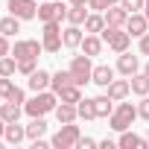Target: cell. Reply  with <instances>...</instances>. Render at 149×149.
<instances>
[{
	"mask_svg": "<svg viewBox=\"0 0 149 149\" xmlns=\"http://www.w3.org/2000/svg\"><path fill=\"white\" fill-rule=\"evenodd\" d=\"M58 105V94L56 91H38L29 102H24V111L29 117H47L50 111H56Z\"/></svg>",
	"mask_w": 149,
	"mask_h": 149,
	"instance_id": "obj_1",
	"label": "cell"
},
{
	"mask_svg": "<svg viewBox=\"0 0 149 149\" xmlns=\"http://www.w3.org/2000/svg\"><path fill=\"white\" fill-rule=\"evenodd\" d=\"M134 120H137V105H134V102L120 100V102L114 105L111 117H108V126H111L114 132H126V129H132V123H134Z\"/></svg>",
	"mask_w": 149,
	"mask_h": 149,
	"instance_id": "obj_2",
	"label": "cell"
},
{
	"mask_svg": "<svg viewBox=\"0 0 149 149\" xmlns=\"http://www.w3.org/2000/svg\"><path fill=\"white\" fill-rule=\"evenodd\" d=\"M79 137H82V129L76 126V120L73 123H61L58 132L50 137V146H56V149H76Z\"/></svg>",
	"mask_w": 149,
	"mask_h": 149,
	"instance_id": "obj_3",
	"label": "cell"
},
{
	"mask_svg": "<svg viewBox=\"0 0 149 149\" xmlns=\"http://www.w3.org/2000/svg\"><path fill=\"white\" fill-rule=\"evenodd\" d=\"M100 35H102V41H105L117 56H120V53H126V50H129V44H132V35L126 32V26H105Z\"/></svg>",
	"mask_w": 149,
	"mask_h": 149,
	"instance_id": "obj_4",
	"label": "cell"
},
{
	"mask_svg": "<svg viewBox=\"0 0 149 149\" xmlns=\"http://www.w3.org/2000/svg\"><path fill=\"white\" fill-rule=\"evenodd\" d=\"M41 44H44V53H58L64 47V41H61V21H47L44 24Z\"/></svg>",
	"mask_w": 149,
	"mask_h": 149,
	"instance_id": "obj_5",
	"label": "cell"
},
{
	"mask_svg": "<svg viewBox=\"0 0 149 149\" xmlns=\"http://www.w3.org/2000/svg\"><path fill=\"white\" fill-rule=\"evenodd\" d=\"M70 73H73V82H76L79 88L82 85H88L91 82V73H94V64H91V56H73L70 58V67H67Z\"/></svg>",
	"mask_w": 149,
	"mask_h": 149,
	"instance_id": "obj_6",
	"label": "cell"
},
{
	"mask_svg": "<svg viewBox=\"0 0 149 149\" xmlns=\"http://www.w3.org/2000/svg\"><path fill=\"white\" fill-rule=\"evenodd\" d=\"M41 53H44V44L35 41V38H21V41H15V47H12V56H15L18 61H24V58H38Z\"/></svg>",
	"mask_w": 149,
	"mask_h": 149,
	"instance_id": "obj_7",
	"label": "cell"
},
{
	"mask_svg": "<svg viewBox=\"0 0 149 149\" xmlns=\"http://www.w3.org/2000/svg\"><path fill=\"white\" fill-rule=\"evenodd\" d=\"M38 21L47 24V21H67V6L58 3V0H47V3L38 6Z\"/></svg>",
	"mask_w": 149,
	"mask_h": 149,
	"instance_id": "obj_8",
	"label": "cell"
},
{
	"mask_svg": "<svg viewBox=\"0 0 149 149\" xmlns=\"http://www.w3.org/2000/svg\"><path fill=\"white\" fill-rule=\"evenodd\" d=\"M6 9H9V15H15V18H21V21L38 18V3H35V0H9Z\"/></svg>",
	"mask_w": 149,
	"mask_h": 149,
	"instance_id": "obj_9",
	"label": "cell"
},
{
	"mask_svg": "<svg viewBox=\"0 0 149 149\" xmlns=\"http://www.w3.org/2000/svg\"><path fill=\"white\" fill-rule=\"evenodd\" d=\"M126 32H129L132 38L146 35V32H149V18H146L143 12H132V15H129V21H126Z\"/></svg>",
	"mask_w": 149,
	"mask_h": 149,
	"instance_id": "obj_10",
	"label": "cell"
},
{
	"mask_svg": "<svg viewBox=\"0 0 149 149\" xmlns=\"http://www.w3.org/2000/svg\"><path fill=\"white\" fill-rule=\"evenodd\" d=\"M117 146H120V149H146V146H149V140H146V137H140V134H134L132 129H126V132H120Z\"/></svg>",
	"mask_w": 149,
	"mask_h": 149,
	"instance_id": "obj_11",
	"label": "cell"
},
{
	"mask_svg": "<svg viewBox=\"0 0 149 149\" xmlns=\"http://www.w3.org/2000/svg\"><path fill=\"white\" fill-rule=\"evenodd\" d=\"M117 70L123 73V76H134V73L140 70V58H137V56H132V53L126 50V53H120V56H117Z\"/></svg>",
	"mask_w": 149,
	"mask_h": 149,
	"instance_id": "obj_12",
	"label": "cell"
},
{
	"mask_svg": "<svg viewBox=\"0 0 149 149\" xmlns=\"http://www.w3.org/2000/svg\"><path fill=\"white\" fill-rule=\"evenodd\" d=\"M102 18H105V26H126L129 12H126L120 3H114V6H108V9L102 12Z\"/></svg>",
	"mask_w": 149,
	"mask_h": 149,
	"instance_id": "obj_13",
	"label": "cell"
},
{
	"mask_svg": "<svg viewBox=\"0 0 149 149\" xmlns=\"http://www.w3.org/2000/svg\"><path fill=\"white\" fill-rule=\"evenodd\" d=\"M50 82H53V73H47V70H35L32 76H26V85H29V91H50Z\"/></svg>",
	"mask_w": 149,
	"mask_h": 149,
	"instance_id": "obj_14",
	"label": "cell"
},
{
	"mask_svg": "<svg viewBox=\"0 0 149 149\" xmlns=\"http://www.w3.org/2000/svg\"><path fill=\"white\" fill-rule=\"evenodd\" d=\"M105 94L114 100V102H120V100H126L129 94H132V82H129V76L126 79H114L108 88H105Z\"/></svg>",
	"mask_w": 149,
	"mask_h": 149,
	"instance_id": "obj_15",
	"label": "cell"
},
{
	"mask_svg": "<svg viewBox=\"0 0 149 149\" xmlns=\"http://www.w3.org/2000/svg\"><path fill=\"white\" fill-rule=\"evenodd\" d=\"M102 44H105V41H102V35H94V32H88V35L82 38L79 50H82L85 56H91V58H94V56H100V53H102Z\"/></svg>",
	"mask_w": 149,
	"mask_h": 149,
	"instance_id": "obj_16",
	"label": "cell"
},
{
	"mask_svg": "<svg viewBox=\"0 0 149 149\" xmlns=\"http://www.w3.org/2000/svg\"><path fill=\"white\" fill-rule=\"evenodd\" d=\"M82 26H76V24H70V26H64L61 29V41H64V47L67 50H76L79 44H82Z\"/></svg>",
	"mask_w": 149,
	"mask_h": 149,
	"instance_id": "obj_17",
	"label": "cell"
},
{
	"mask_svg": "<svg viewBox=\"0 0 149 149\" xmlns=\"http://www.w3.org/2000/svg\"><path fill=\"white\" fill-rule=\"evenodd\" d=\"M91 82L100 85V88H108V85L114 82V67H108V64H97L94 73H91Z\"/></svg>",
	"mask_w": 149,
	"mask_h": 149,
	"instance_id": "obj_18",
	"label": "cell"
},
{
	"mask_svg": "<svg viewBox=\"0 0 149 149\" xmlns=\"http://www.w3.org/2000/svg\"><path fill=\"white\" fill-rule=\"evenodd\" d=\"M56 120L58 123H73V120H79V111H76V102H61L56 105Z\"/></svg>",
	"mask_w": 149,
	"mask_h": 149,
	"instance_id": "obj_19",
	"label": "cell"
},
{
	"mask_svg": "<svg viewBox=\"0 0 149 149\" xmlns=\"http://www.w3.org/2000/svg\"><path fill=\"white\" fill-rule=\"evenodd\" d=\"M21 114H24V105H21V102H12V100H3V102H0V117H3L6 123L21 120Z\"/></svg>",
	"mask_w": 149,
	"mask_h": 149,
	"instance_id": "obj_20",
	"label": "cell"
},
{
	"mask_svg": "<svg viewBox=\"0 0 149 149\" xmlns=\"http://www.w3.org/2000/svg\"><path fill=\"white\" fill-rule=\"evenodd\" d=\"M24 137H26V126H21L18 120H15V123H6V134H3V140H6V143L18 146Z\"/></svg>",
	"mask_w": 149,
	"mask_h": 149,
	"instance_id": "obj_21",
	"label": "cell"
},
{
	"mask_svg": "<svg viewBox=\"0 0 149 149\" xmlns=\"http://www.w3.org/2000/svg\"><path fill=\"white\" fill-rule=\"evenodd\" d=\"M129 82H132V94H137V97H146L149 94V76L143 70H137L134 76H129Z\"/></svg>",
	"mask_w": 149,
	"mask_h": 149,
	"instance_id": "obj_22",
	"label": "cell"
},
{
	"mask_svg": "<svg viewBox=\"0 0 149 149\" xmlns=\"http://www.w3.org/2000/svg\"><path fill=\"white\" fill-rule=\"evenodd\" d=\"M67 85H76V82H73V73L70 70H56L53 73V82H50V91H61V88H67Z\"/></svg>",
	"mask_w": 149,
	"mask_h": 149,
	"instance_id": "obj_23",
	"label": "cell"
},
{
	"mask_svg": "<svg viewBox=\"0 0 149 149\" xmlns=\"http://www.w3.org/2000/svg\"><path fill=\"white\" fill-rule=\"evenodd\" d=\"M85 32H94V35H100L102 29H105V18H102V12H91L88 18H85Z\"/></svg>",
	"mask_w": 149,
	"mask_h": 149,
	"instance_id": "obj_24",
	"label": "cell"
},
{
	"mask_svg": "<svg viewBox=\"0 0 149 149\" xmlns=\"http://www.w3.org/2000/svg\"><path fill=\"white\" fill-rule=\"evenodd\" d=\"M94 108H97V117H111L114 100H111L108 94H100V97H94Z\"/></svg>",
	"mask_w": 149,
	"mask_h": 149,
	"instance_id": "obj_25",
	"label": "cell"
},
{
	"mask_svg": "<svg viewBox=\"0 0 149 149\" xmlns=\"http://www.w3.org/2000/svg\"><path fill=\"white\" fill-rule=\"evenodd\" d=\"M47 134V120L44 117H32V123L26 126V137L29 140H38V137H44Z\"/></svg>",
	"mask_w": 149,
	"mask_h": 149,
	"instance_id": "obj_26",
	"label": "cell"
},
{
	"mask_svg": "<svg viewBox=\"0 0 149 149\" xmlns=\"http://www.w3.org/2000/svg\"><path fill=\"white\" fill-rule=\"evenodd\" d=\"M88 15H91V12H88L85 6H76V3H70V6H67V24H76V26H82Z\"/></svg>",
	"mask_w": 149,
	"mask_h": 149,
	"instance_id": "obj_27",
	"label": "cell"
},
{
	"mask_svg": "<svg viewBox=\"0 0 149 149\" xmlns=\"http://www.w3.org/2000/svg\"><path fill=\"white\" fill-rule=\"evenodd\" d=\"M0 32H3V35H18L21 32V18H15V15H6L3 21H0Z\"/></svg>",
	"mask_w": 149,
	"mask_h": 149,
	"instance_id": "obj_28",
	"label": "cell"
},
{
	"mask_svg": "<svg viewBox=\"0 0 149 149\" xmlns=\"http://www.w3.org/2000/svg\"><path fill=\"white\" fill-rule=\"evenodd\" d=\"M76 111H79V120H97V108H94V100H79L76 102Z\"/></svg>",
	"mask_w": 149,
	"mask_h": 149,
	"instance_id": "obj_29",
	"label": "cell"
},
{
	"mask_svg": "<svg viewBox=\"0 0 149 149\" xmlns=\"http://www.w3.org/2000/svg\"><path fill=\"white\" fill-rule=\"evenodd\" d=\"M58 100H61V102H79V100H82V88H79V85H67V88L58 91Z\"/></svg>",
	"mask_w": 149,
	"mask_h": 149,
	"instance_id": "obj_30",
	"label": "cell"
},
{
	"mask_svg": "<svg viewBox=\"0 0 149 149\" xmlns=\"http://www.w3.org/2000/svg\"><path fill=\"white\" fill-rule=\"evenodd\" d=\"M15 73H18V58L9 53L0 58V76H15Z\"/></svg>",
	"mask_w": 149,
	"mask_h": 149,
	"instance_id": "obj_31",
	"label": "cell"
},
{
	"mask_svg": "<svg viewBox=\"0 0 149 149\" xmlns=\"http://www.w3.org/2000/svg\"><path fill=\"white\" fill-rule=\"evenodd\" d=\"M35 70H38V58H24V61H18V73H24V76H32Z\"/></svg>",
	"mask_w": 149,
	"mask_h": 149,
	"instance_id": "obj_32",
	"label": "cell"
},
{
	"mask_svg": "<svg viewBox=\"0 0 149 149\" xmlns=\"http://www.w3.org/2000/svg\"><path fill=\"white\" fill-rule=\"evenodd\" d=\"M12 91H15L12 76H0V100H9V97H12Z\"/></svg>",
	"mask_w": 149,
	"mask_h": 149,
	"instance_id": "obj_33",
	"label": "cell"
},
{
	"mask_svg": "<svg viewBox=\"0 0 149 149\" xmlns=\"http://www.w3.org/2000/svg\"><path fill=\"white\" fill-rule=\"evenodd\" d=\"M143 3H146V0H120V6L132 15V12H143Z\"/></svg>",
	"mask_w": 149,
	"mask_h": 149,
	"instance_id": "obj_34",
	"label": "cell"
},
{
	"mask_svg": "<svg viewBox=\"0 0 149 149\" xmlns=\"http://www.w3.org/2000/svg\"><path fill=\"white\" fill-rule=\"evenodd\" d=\"M137 117L149 120V94H146V97H140V102H137Z\"/></svg>",
	"mask_w": 149,
	"mask_h": 149,
	"instance_id": "obj_35",
	"label": "cell"
},
{
	"mask_svg": "<svg viewBox=\"0 0 149 149\" xmlns=\"http://www.w3.org/2000/svg\"><path fill=\"white\" fill-rule=\"evenodd\" d=\"M94 146H100V140H94V137H79V143H76V149H94Z\"/></svg>",
	"mask_w": 149,
	"mask_h": 149,
	"instance_id": "obj_36",
	"label": "cell"
},
{
	"mask_svg": "<svg viewBox=\"0 0 149 149\" xmlns=\"http://www.w3.org/2000/svg\"><path fill=\"white\" fill-rule=\"evenodd\" d=\"M12 53V44H9V35H3V32H0V58H3V56H9Z\"/></svg>",
	"mask_w": 149,
	"mask_h": 149,
	"instance_id": "obj_37",
	"label": "cell"
},
{
	"mask_svg": "<svg viewBox=\"0 0 149 149\" xmlns=\"http://www.w3.org/2000/svg\"><path fill=\"white\" fill-rule=\"evenodd\" d=\"M9 100H12V102H21V105H24V102H26V94H24V88H18V85H15V91H12V97H9Z\"/></svg>",
	"mask_w": 149,
	"mask_h": 149,
	"instance_id": "obj_38",
	"label": "cell"
},
{
	"mask_svg": "<svg viewBox=\"0 0 149 149\" xmlns=\"http://www.w3.org/2000/svg\"><path fill=\"white\" fill-rule=\"evenodd\" d=\"M140 56H149V32L140 35Z\"/></svg>",
	"mask_w": 149,
	"mask_h": 149,
	"instance_id": "obj_39",
	"label": "cell"
},
{
	"mask_svg": "<svg viewBox=\"0 0 149 149\" xmlns=\"http://www.w3.org/2000/svg\"><path fill=\"white\" fill-rule=\"evenodd\" d=\"M50 146V140H44V137H38V140H32V149H47Z\"/></svg>",
	"mask_w": 149,
	"mask_h": 149,
	"instance_id": "obj_40",
	"label": "cell"
},
{
	"mask_svg": "<svg viewBox=\"0 0 149 149\" xmlns=\"http://www.w3.org/2000/svg\"><path fill=\"white\" fill-rule=\"evenodd\" d=\"M117 146V140H111V137H105V140H100V149H114Z\"/></svg>",
	"mask_w": 149,
	"mask_h": 149,
	"instance_id": "obj_41",
	"label": "cell"
},
{
	"mask_svg": "<svg viewBox=\"0 0 149 149\" xmlns=\"http://www.w3.org/2000/svg\"><path fill=\"white\" fill-rule=\"evenodd\" d=\"M3 134H6V120L0 117V140H3Z\"/></svg>",
	"mask_w": 149,
	"mask_h": 149,
	"instance_id": "obj_42",
	"label": "cell"
},
{
	"mask_svg": "<svg viewBox=\"0 0 149 149\" xmlns=\"http://www.w3.org/2000/svg\"><path fill=\"white\" fill-rule=\"evenodd\" d=\"M70 3H76V6H88V0H70Z\"/></svg>",
	"mask_w": 149,
	"mask_h": 149,
	"instance_id": "obj_43",
	"label": "cell"
},
{
	"mask_svg": "<svg viewBox=\"0 0 149 149\" xmlns=\"http://www.w3.org/2000/svg\"><path fill=\"white\" fill-rule=\"evenodd\" d=\"M143 15L149 18V0H146V3H143Z\"/></svg>",
	"mask_w": 149,
	"mask_h": 149,
	"instance_id": "obj_44",
	"label": "cell"
},
{
	"mask_svg": "<svg viewBox=\"0 0 149 149\" xmlns=\"http://www.w3.org/2000/svg\"><path fill=\"white\" fill-rule=\"evenodd\" d=\"M143 73H146V76H149V61H146V64H143Z\"/></svg>",
	"mask_w": 149,
	"mask_h": 149,
	"instance_id": "obj_45",
	"label": "cell"
},
{
	"mask_svg": "<svg viewBox=\"0 0 149 149\" xmlns=\"http://www.w3.org/2000/svg\"><path fill=\"white\" fill-rule=\"evenodd\" d=\"M146 140H149V129H146Z\"/></svg>",
	"mask_w": 149,
	"mask_h": 149,
	"instance_id": "obj_46",
	"label": "cell"
},
{
	"mask_svg": "<svg viewBox=\"0 0 149 149\" xmlns=\"http://www.w3.org/2000/svg\"><path fill=\"white\" fill-rule=\"evenodd\" d=\"M0 102H3V100H0Z\"/></svg>",
	"mask_w": 149,
	"mask_h": 149,
	"instance_id": "obj_47",
	"label": "cell"
}]
</instances>
